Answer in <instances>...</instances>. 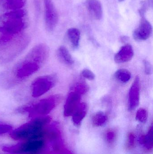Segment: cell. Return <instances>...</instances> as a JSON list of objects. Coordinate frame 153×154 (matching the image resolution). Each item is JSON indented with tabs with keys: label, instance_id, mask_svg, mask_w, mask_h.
<instances>
[{
	"label": "cell",
	"instance_id": "cell-15",
	"mask_svg": "<svg viewBox=\"0 0 153 154\" xmlns=\"http://www.w3.org/2000/svg\"><path fill=\"white\" fill-rule=\"evenodd\" d=\"M57 56L59 60L66 65L71 66L74 63L72 57L65 46H60L57 49Z\"/></svg>",
	"mask_w": 153,
	"mask_h": 154
},
{
	"label": "cell",
	"instance_id": "cell-23",
	"mask_svg": "<svg viewBox=\"0 0 153 154\" xmlns=\"http://www.w3.org/2000/svg\"><path fill=\"white\" fill-rule=\"evenodd\" d=\"M150 6V2L149 1H143L141 3V8L139 10V13L142 18L144 17L146 13Z\"/></svg>",
	"mask_w": 153,
	"mask_h": 154
},
{
	"label": "cell",
	"instance_id": "cell-5",
	"mask_svg": "<svg viewBox=\"0 0 153 154\" xmlns=\"http://www.w3.org/2000/svg\"><path fill=\"white\" fill-rule=\"evenodd\" d=\"M62 100L59 95H53L42 99L32 104L25 105L19 109V112H26L30 117L34 118L46 116L53 110Z\"/></svg>",
	"mask_w": 153,
	"mask_h": 154
},
{
	"label": "cell",
	"instance_id": "cell-2",
	"mask_svg": "<svg viewBox=\"0 0 153 154\" xmlns=\"http://www.w3.org/2000/svg\"><path fill=\"white\" fill-rule=\"evenodd\" d=\"M51 118L48 116L38 117L14 130L10 136L15 140L28 141L45 139V129L50 123Z\"/></svg>",
	"mask_w": 153,
	"mask_h": 154
},
{
	"label": "cell",
	"instance_id": "cell-11",
	"mask_svg": "<svg viewBox=\"0 0 153 154\" xmlns=\"http://www.w3.org/2000/svg\"><path fill=\"white\" fill-rule=\"evenodd\" d=\"M81 95L75 91H72L69 93L64 107L65 116H72L81 103Z\"/></svg>",
	"mask_w": 153,
	"mask_h": 154
},
{
	"label": "cell",
	"instance_id": "cell-13",
	"mask_svg": "<svg viewBox=\"0 0 153 154\" xmlns=\"http://www.w3.org/2000/svg\"><path fill=\"white\" fill-rule=\"evenodd\" d=\"M85 6L91 16L96 20H100L102 16V8L99 0H86Z\"/></svg>",
	"mask_w": 153,
	"mask_h": 154
},
{
	"label": "cell",
	"instance_id": "cell-29",
	"mask_svg": "<svg viewBox=\"0 0 153 154\" xmlns=\"http://www.w3.org/2000/svg\"><path fill=\"white\" fill-rule=\"evenodd\" d=\"M134 136L133 134H130L128 136V143L130 146H133L134 143Z\"/></svg>",
	"mask_w": 153,
	"mask_h": 154
},
{
	"label": "cell",
	"instance_id": "cell-6",
	"mask_svg": "<svg viewBox=\"0 0 153 154\" xmlns=\"http://www.w3.org/2000/svg\"><path fill=\"white\" fill-rule=\"evenodd\" d=\"M45 142L43 139L28 140L13 145L4 146L3 151L10 154H33L43 150Z\"/></svg>",
	"mask_w": 153,
	"mask_h": 154
},
{
	"label": "cell",
	"instance_id": "cell-3",
	"mask_svg": "<svg viewBox=\"0 0 153 154\" xmlns=\"http://www.w3.org/2000/svg\"><path fill=\"white\" fill-rule=\"evenodd\" d=\"M27 25L26 13L22 9L10 11L0 16V32L5 36L22 34Z\"/></svg>",
	"mask_w": 153,
	"mask_h": 154
},
{
	"label": "cell",
	"instance_id": "cell-12",
	"mask_svg": "<svg viewBox=\"0 0 153 154\" xmlns=\"http://www.w3.org/2000/svg\"><path fill=\"white\" fill-rule=\"evenodd\" d=\"M134 56L133 47L129 45H124L115 55L114 60L118 64L125 63L131 60Z\"/></svg>",
	"mask_w": 153,
	"mask_h": 154
},
{
	"label": "cell",
	"instance_id": "cell-7",
	"mask_svg": "<svg viewBox=\"0 0 153 154\" xmlns=\"http://www.w3.org/2000/svg\"><path fill=\"white\" fill-rule=\"evenodd\" d=\"M55 75L41 76L36 78L30 86L31 94L34 98H38L48 92L56 83Z\"/></svg>",
	"mask_w": 153,
	"mask_h": 154
},
{
	"label": "cell",
	"instance_id": "cell-8",
	"mask_svg": "<svg viewBox=\"0 0 153 154\" xmlns=\"http://www.w3.org/2000/svg\"><path fill=\"white\" fill-rule=\"evenodd\" d=\"M45 27L48 32L53 31L57 25L58 15L52 0H44Z\"/></svg>",
	"mask_w": 153,
	"mask_h": 154
},
{
	"label": "cell",
	"instance_id": "cell-24",
	"mask_svg": "<svg viewBox=\"0 0 153 154\" xmlns=\"http://www.w3.org/2000/svg\"><path fill=\"white\" fill-rule=\"evenodd\" d=\"M12 127L10 125L0 121V135L3 134L11 132Z\"/></svg>",
	"mask_w": 153,
	"mask_h": 154
},
{
	"label": "cell",
	"instance_id": "cell-9",
	"mask_svg": "<svg viewBox=\"0 0 153 154\" xmlns=\"http://www.w3.org/2000/svg\"><path fill=\"white\" fill-rule=\"evenodd\" d=\"M152 31V24L145 17H143L139 26L134 31L133 37L137 41L146 40L151 37Z\"/></svg>",
	"mask_w": 153,
	"mask_h": 154
},
{
	"label": "cell",
	"instance_id": "cell-14",
	"mask_svg": "<svg viewBox=\"0 0 153 154\" xmlns=\"http://www.w3.org/2000/svg\"><path fill=\"white\" fill-rule=\"evenodd\" d=\"M88 110V106L85 103H80L77 108L72 114V121L76 126L81 125L82 121L86 116Z\"/></svg>",
	"mask_w": 153,
	"mask_h": 154
},
{
	"label": "cell",
	"instance_id": "cell-17",
	"mask_svg": "<svg viewBox=\"0 0 153 154\" xmlns=\"http://www.w3.org/2000/svg\"><path fill=\"white\" fill-rule=\"evenodd\" d=\"M67 36L74 48H78L80 43L81 32L76 28H70L67 31Z\"/></svg>",
	"mask_w": 153,
	"mask_h": 154
},
{
	"label": "cell",
	"instance_id": "cell-22",
	"mask_svg": "<svg viewBox=\"0 0 153 154\" xmlns=\"http://www.w3.org/2000/svg\"><path fill=\"white\" fill-rule=\"evenodd\" d=\"M148 118L147 110L143 108H140L137 112L136 119L137 121L141 123H145Z\"/></svg>",
	"mask_w": 153,
	"mask_h": 154
},
{
	"label": "cell",
	"instance_id": "cell-4",
	"mask_svg": "<svg viewBox=\"0 0 153 154\" xmlns=\"http://www.w3.org/2000/svg\"><path fill=\"white\" fill-rule=\"evenodd\" d=\"M30 42L29 37L22 34L15 36L0 48V64L10 63L19 56Z\"/></svg>",
	"mask_w": 153,
	"mask_h": 154
},
{
	"label": "cell",
	"instance_id": "cell-32",
	"mask_svg": "<svg viewBox=\"0 0 153 154\" xmlns=\"http://www.w3.org/2000/svg\"><path fill=\"white\" fill-rule=\"evenodd\" d=\"M124 1H125V0H119V2H122Z\"/></svg>",
	"mask_w": 153,
	"mask_h": 154
},
{
	"label": "cell",
	"instance_id": "cell-16",
	"mask_svg": "<svg viewBox=\"0 0 153 154\" xmlns=\"http://www.w3.org/2000/svg\"><path fill=\"white\" fill-rule=\"evenodd\" d=\"M3 8L9 11L20 10L25 5L26 0H0Z\"/></svg>",
	"mask_w": 153,
	"mask_h": 154
},
{
	"label": "cell",
	"instance_id": "cell-25",
	"mask_svg": "<svg viewBox=\"0 0 153 154\" xmlns=\"http://www.w3.org/2000/svg\"><path fill=\"white\" fill-rule=\"evenodd\" d=\"M81 75L84 78L90 80H93L95 79V76L92 71L88 69H84L81 72Z\"/></svg>",
	"mask_w": 153,
	"mask_h": 154
},
{
	"label": "cell",
	"instance_id": "cell-26",
	"mask_svg": "<svg viewBox=\"0 0 153 154\" xmlns=\"http://www.w3.org/2000/svg\"><path fill=\"white\" fill-rule=\"evenodd\" d=\"M145 73L146 75H150L152 73V66L148 60H144Z\"/></svg>",
	"mask_w": 153,
	"mask_h": 154
},
{
	"label": "cell",
	"instance_id": "cell-20",
	"mask_svg": "<svg viewBox=\"0 0 153 154\" xmlns=\"http://www.w3.org/2000/svg\"><path fill=\"white\" fill-rule=\"evenodd\" d=\"M107 120V117L106 114L102 111H99L93 117V124L95 126H102L106 123Z\"/></svg>",
	"mask_w": 153,
	"mask_h": 154
},
{
	"label": "cell",
	"instance_id": "cell-28",
	"mask_svg": "<svg viewBox=\"0 0 153 154\" xmlns=\"http://www.w3.org/2000/svg\"><path fill=\"white\" fill-rule=\"evenodd\" d=\"M115 133L112 131L108 132L107 134V140L109 143H111L114 140L115 137Z\"/></svg>",
	"mask_w": 153,
	"mask_h": 154
},
{
	"label": "cell",
	"instance_id": "cell-1",
	"mask_svg": "<svg viewBox=\"0 0 153 154\" xmlns=\"http://www.w3.org/2000/svg\"><path fill=\"white\" fill-rule=\"evenodd\" d=\"M49 48L44 43L36 45L22 60L0 74V85L10 89L33 75L44 66L49 57Z\"/></svg>",
	"mask_w": 153,
	"mask_h": 154
},
{
	"label": "cell",
	"instance_id": "cell-30",
	"mask_svg": "<svg viewBox=\"0 0 153 154\" xmlns=\"http://www.w3.org/2000/svg\"><path fill=\"white\" fill-rule=\"evenodd\" d=\"M58 153L59 154H73L72 152H70L68 149L64 147L60 150Z\"/></svg>",
	"mask_w": 153,
	"mask_h": 154
},
{
	"label": "cell",
	"instance_id": "cell-10",
	"mask_svg": "<svg viewBox=\"0 0 153 154\" xmlns=\"http://www.w3.org/2000/svg\"><path fill=\"white\" fill-rule=\"evenodd\" d=\"M140 81L139 77L137 76L130 87L128 94V110H134L140 101Z\"/></svg>",
	"mask_w": 153,
	"mask_h": 154
},
{
	"label": "cell",
	"instance_id": "cell-27",
	"mask_svg": "<svg viewBox=\"0 0 153 154\" xmlns=\"http://www.w3.org/2000/svg\"><path fill=\"white\" fill-rule=\"evenodd\" d=\"M13 37L5 36L0 32V48L10 40Z\"/></svg>",
	"mask_w": 153,
	"mask_h": 154
},
{
	"label": "cell",
	"instance_id": "cell-21",
	"mask_svg": "<svg viewBox=\"0 0 153 154\" xmlns=\"http://www.w3.org/2000/svg\"><path fill=\"white\" fill-rule=\"evenodd\" d=\"M72 91H75L82 95L85 94L89 91V86L83 81H78L73 85Z\"/></svg>",
	"mask_w": 153,
	"mask_h": 154
},
{
	"label": "cell",
	"instance_id": "cell-31",
	"mask_svg": "<svg viewBox=\"0 0 153 154\" xmlns=\"http://www.w3.org/2000/svg\"><path fill=\"white\" fill-rule=\"evenodd\" d=\"M33 154H53V153L51 152H49V151H44L43 150H42V151H40V152Z\"/></svg>",
	"mask_w": 153,
	"mask_h": 154
},
{
	"label": "cell",
	"instance_id": "cell-19",
	"mask_svg": "<svg viewBox=\"0 0 153 154\" xmlns=\"http://www.w3.org/2000/svg\"><path fill=\"white\" fill-rule=\"evenodd\" d=\"M139 142L147 149H152L153 146V127H151L146 135L142 136L139 139Z\"/></svg>",
	"mask_w": 153,
	"mask_h": 154
},
{
	"label": "cell",
	"instance_id": "cell-18",
	"mask_svg": "<svg viewBox=\"0 0 153 154\" xmlns=\"http://www.w3.org/2000/svg\"><path fill=\"white\" fill-rule=\"evenodd\" d=\"M116 79L122 83H126L131 79V73L126 69H121L116 71L115 74Z\"/></svg>",
	"mask_w": 153,
	"mask_h": 154
}]
</instances>
